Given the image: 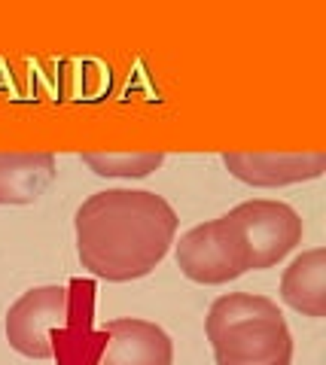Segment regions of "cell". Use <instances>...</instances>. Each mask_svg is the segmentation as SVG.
Wrapping results in <instances>:
<instances>
[{"label": "cell", "mask_w": 326, "mask_h": 365, "mask_svg": "<svg viewBox=\"0 0 326 365\" xmlns=\"http://www.w3.org/2000/svg\"><path fill=\"white\" fill-rule=\"evenodd\" d=\"M177 265L189 280L217 287L229 283L250 271V253L247 244L229 216L201 222L180 237L177 244Z\"/></svg>", "instance_id": "2"}, {"label": "cell", "mask_w": 326, "mask_h": 365, "mask_svg": "<svg viewBox=\"0 0 326 365\" xmlns=\"http://www.w3.org/2000/svg\"><path fill=\"white\" fill-rule=\"evenodd\" d=\"M52 153H0V204H34L55 180Z\"/></svg>", "instance_id": "8"}, {"label": "cell", "mask_w": 326, "mask_h": 365, "mask_svg": "<svg viewBox=\"0 0 326 365\" xmlns=\"http://www.w3.org/2000/svg\"><path fill=\"white\" fill-rule=\"evenodd\" d=\"M260 317H280L277 304L272 299H265V295H247V292L223 295V299L213 302L210 311H208V323H205L208 341L223 335L229 326L247 323V319H260Z\"/></svg>", "instance_id": "10"}, {"label": "cell", "mask_w": 326, "mask_h": 365, "mask_svg": "<svg viewBox=\"0 0 326 365\" xmlns=\"http://www.w3.org/2000/svg\"><path fill=\"white\" fill-rule=\"evenodd\" d=\"M80 158L95 170L98 177H122V180H138L150 177L156 168H162L165 153L159 150H86Z\"/></svg>", "instance_id": "11"}, {"label": "cell", "mask_w": 326, "mask_h": 365, "mask_svg": "<svg viewBox=\"0 0 326 365\" xmlns=\"http://www.w3.org/2000/svg\"><path fill=\"white\" fill-rule=\"evenodd\" d=\"M223 165L247 186L277 189L290 182L317 180L326 170V155L317 153H223Z\"/></svg>", "instance_id": "6"}, {"label": "cell", "mask_w": 326, "mask_h": 365, "mask_svg": "<svg viewBox=\"0 0 326 365\" xmlns=\"http://www.w3.org/2000/svg\"><path fill=\"white\" fill-rule=\"evenodd\" d=\"M104 350L98 365H171L174 344L165 335V329L147 319H110L104 326Z\"/></svg>", "instance_id": "7"}, {"label": "cell", "mask_w": 326, "mask_h": 365, "mask_svg": "<svg viewBox=\"0 0 326 365\" xmlns=\"http://www.w3.org/2000/svg\"><path fill=\"white\" fill-rule=\"evenodd\" d=\"M217 365H290L293 338L284 317H260L229 326L210 341Z\"/></svg>", "instance_id": "5"}, {"label": "cell", "mask_w": 326, "mask_h": 365, "mask_svg": "<svg viewBox=\"0 0 326 365\" xmlns=\"http://www.w3.org/2000/svg\"><path fill=\"white\" fill-rule=\"evenodd\" d=\"M226 216L238 225V232L247 244V253H250L253 271L277 265L302 241L299 213L284 201H265V198L244 201Z\"/></svg>", "instance_id": "3"}, {"label": "cell", "mask_w": 326, "mask_h": 365, "mask_svg": "<svg viewBox=\"0 0 326 365\" xmlns=\"http://www.w3.org/2000/svg\"><path fill=\"white\" fill-rule=\"evenodd\" d=\"M76 253L95 277L138 280L168 256L177 213L162 195L143 189L95 192L76 210Z\"/></svg>", "instance_id": "1"}, {"label": "cell", "mask_w": 326, "mask_h": 365, "mask_svg": "<svg viewBox=\"0 0 326 365\" xmlns=\"http://www.w3.org/2000/svg\"><path fill=\"white\" fill-rule=\"evenodd\" d=\"M280 295L299 314L314 319L326 317V250H308L290 262L280 280Z\"/></svg>", "instance_id": "9"}, {"label": "cell", "mask_w": 326, "mask_h": 365, "mask_svg": "<svg viewBox=\"0 0 326 365\" xmlns=\"http://www.w3.org/2000/svg\"><path fill=\"white\" fill-rule=\"evenodd\" d=\"M71 295L64 287L28 289L6 314V341L21 356L49 359L55 353L52 332L64 326Z\"/></svg>", "instance_id": "4"}]
</instances>
